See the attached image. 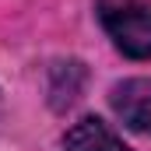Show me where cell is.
I'll use <instances>...</instances> for the list:
<instances>
[{
  "mask_svg": "<svg viewBox=\"0 0 151 151\" xmlns=\"http://www.w3.org/2000/svg\"><path fill=\"white\" fill-rule=\"evenodd\" d=\"M116 116L137 130V134H151V77H130L119 81L109 95Z\"/></svg>",
  "mask_w": 151,
  "mask_h": 151,
  "instance_id": "7a4b0ae2",
  "label": "cell"
},
{
  "mask_svg": "<svg viewBox=\"0 0 151 151\" xmlns=\"http://www.w3.org/2000/svg\"><path fill=\"white\" fill-rule=\"evenodd\" d=\"M102 28L130 60H151V0H99Z\"/></svg>",
  "mask_w": 151,
  "mask_h": 151,
  "instance_id": "6da1fadb",
  "label": "cell"
},
{
  "mask_svg": "<svg viewBox=\"0 0 151 151\" xmlns=\"http://www.w3.org/2000/svg\"><path fill=\"white\" fill-rule=\"evenodd\" d=\"M63 151H130V148L116 137L102 119L84 116V119H77L74 127L67 130V137H63Z\"/></svg>",
  "mask_w": 151,
  "mask_h": 151,
  "instance_id": "3957f363",
  "label": "cell"
}]
</instances>
